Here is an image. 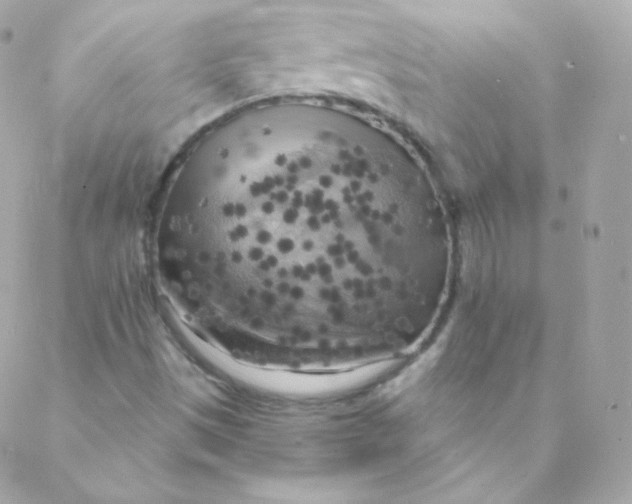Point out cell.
<instances>
[{"label":"cell","mask_w":632,"mask_h":504,"mask_svg":"<svg viewBox=\"0 0 632 504\" xmlns=\"http://www.w3.org/2000/svg\"><path fill=\"white\" fill-rule=\"evenodd\" d=\"M217 194L201 202L204 242L279 244L295 275H335L363 291L389 270L398 233L377 163L325 140L246 149L221 164Z\"/></svg>","instance_id":"obj_1"},{"label":"cell","mask_w":632,"mask_h":504,"mask_svg":"<svg viewBox=\"0 0 632 504\" xmlns=\"http://www.w3.org/2000/svg\"><path fill=\"white\" fill-rule=\"evenodd\" d=\"M234 263H235V264H237V263H238V261H236V262H234ZM232 264H233V263H232ZM230 265H231V264H230ZM228 266H229V265H228ZM225 267H227V266H225ZM225 267H223V268H225ZM223 268H221V269H223ZM221 269H219V270H221Z\"/></svg>","instance_id":"obj_2"}]
</instances>
